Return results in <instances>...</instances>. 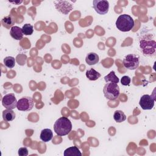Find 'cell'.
I'll list each match as a JSON object with an SVG mask.
<instances>
[{
  "mask_svg": "<svg viewBox=\"0 0 156 156\" xmlns=\"http://www.w3.org/2000/svg\"><path fill=\"white\" fill-rule=\"evenodd\" d=\"M54 130L57 135H66L72 130L71 122L66 117H60L55 122L54 124Z\"/></svg>",
  "mask_w": 156,
  "mask_h": 156,
  "instance_id": "cell-1",
  "label": "cell"
},
{
  "mask_svg": "<svg viewBox=\"0 0 156 156\" xmlns=\"http://www.w3.org/2000/svg\"><path fill=\"white\" fill-rule=\"evenodd\" d=\"M140 47L144 55H155L156 49V42L154 40H152L150 36H146L140 39Z\"/></svg>",
  "mask_w": 156,
  "mask_h": 156,
  "instance_id": "cell-2",
  "label": "cell"
},
{
  "mask_svg": "<svg viewBox=\"0 0 156 156\" xmlns=\"http://www.w3.org/2000/svg\"><path fill=\"white\" fill-rule=\"evenodd\" d=\"M117 29L121 32H129L131 30L135 25L133 19L127 14L121 15L116 21Z\"/></svg>",
  "mask_w": 156,
  "mask_h": 156,
  "instance_id": "cell-3",
  "label": "cell"
},
{
  "mask_svg": "<svg viewBox=\"0 0 156 156\" xmlns=\"http://www.w3.org/2000/svg\"><path fill=\"white\" fill-rule=\"evenodd\" d=\"M104 96L109 100H115L119 95V87L118 84L108 82L103 89Z\"/></svg>",
  "mask_w": 156,
  "mask_h": 156,
  "instance_id": "cell-4",
  "label": "cell"
},
{
  "mask_svg": "<svg viewBox=\"0 0 156 156\" xmlns=\"http://www.w3.org/2000/svg\"><path fill=\"white\" fill-rule=\"evenodd\" d=\"M122 63L126 68L130 70H134L139 66L140 57L137 55L130 54L125 56Z\"/></svg>",
  "mask_w": 156,
  "mask_h": 156,
  "instance_id": "cell-5",
  "label": "cell"
},
{
  "mask_svg": "<svg viewBox=\"0 0 156 156\" xmlns=\"http://www.w3.org/2000/svg\"><path fill=\"white\" fill-rule=\"evenodd\" d=\"M34 107V100L29 96H24L20 99L17 102L16 108L20 111H30Z\"/></svg>",
  "mask_w": 156,
  "mask_h": 156,
  "instance_id": "cell-6",
  "label": "cell"
},
{
  "mask_svg": "<svg viewBox=\"0 0 156 156\" xmlns=\"http://www.w3.org/2000/svg\"><path fill=\"white\" fill-rule=\"evenodd\" d=\"M17 101L13 93H8L2 99V104L7 109L13 110L17 106Z\"/></svg>",
  "mask_w": 156,
  "mask_h": 156,
  "instance_id": "cell-7",
  "label": "cell"
},
{
  "mask_svg": "<svg viewBox=\"0 0 156 156\" xmlns=\"http://www.w3.org/2000/svg\"><path fill=\"white\" fill-rule=\"evenodd\" d=\"M93 2L94 9L99 15H105L108 12V1L105 0H94Z\"/></svg>",
  "mask_w": 156,
  "mask_h": 156,
  "instance_id": "cell-8",
  "label": "cell"
},
{
  "mask_svg": "<svg viewBox=\"0 0 156 156\" xmlns=\"http://www.w3.org/2000/svg\"><path fill=\"white\" fill-rule=\"evenodd\" d=\"M54 3L56 9L64 15L68 14L73 9V5L67 1H54Z\"/></svg>",
  "mask_w": 156,
  "mask_h": 156,
  "instance_id": "cell-9",
  "label": "cell"
},
{
  "mask_svg": "<svg viewBox=\"0 0 156 156\" xmlns=\"http://www.w3.org/2000/svg\"><path fill=\"white\" fill-rule=\"evenodd\" d=\"M155 99L149 94L143 95L139 101V104L143 110H151L154 106Z\"/></svg>",
  "mask_w": 156,
  "mask_h": 156,
  "instance_id": "cell-10",
  "label": "cell"
},
{
  "mask_svg": "<svg viewBox=\"0 0 156 156\" xmlns=\"http://www.w3.org/2000/svg\"><path fill=\"white\" fill-rule=\"evenodd\" d=\"M10 36L16 40H21L23 37V32L21 28L18 26H13L10 30Z\"/></svg>",
  "mask_w": 156,
  "mask_h": 156,
  "instance_id": "cell-11",
  "label": "cell"
},
{
  "mask_svg": "<svg viewBox=\"0 0 156 156\" xmlns=\"http://www.w3.org/2000/svg\"><path fill=\"white\" fill-rule=\"evenodd\" d=\"M53 133L49 129H44L41 131L40 138L44 142H48L52 140Z\"/></svg>",
  "mask_w": 156,
  "mask_h": 156,
  "instance_id": "cell-12",
  "label": "cell"
},
{
  "mask_svg": "<svg viewBox=\"0 0 156 156\" xmlns=\"http://www.w3.org/2000/svg\"><path fill=\"white\" fill-rule=\"evenodd\" d=\"M99 55L94 52L88 53L85 58V62L88 65H94L99 62Z\"/></svg>",
  "mask_w": 156,
  "mask_h": 156,
  "instance_id": "cell-13",
  "label": "cell"
},
{
  "mask_svg": "<svg viewBox=\"0 0 156 156\" xmlns=\"http://www.w3.org/2000/svg\"><path fill=\"white\" fill-rule=\"evenodd\" d=\"M64 156H81L82 153L76 146H71L65 150Z\"/></svg>",
  "mask_w": 156,
  "mask_h": 156,
  "instance_id": "cell-14",
  "label": "cell"
},
{
  "mask_svg": "<svg viewBox=\"0 0 156 156\" xmlns=\"http://www.w3.org/2000/svg\"><path fill=\"white\" fill-rule=\"evenodd\" d=\"M3 120L6 122L13 121L15 118V113L12 110L6 109L2 112Z\"/></svg>",
  "mask_w": 156,
  "mask_h": 156,
  "instance_id": "cell-15",
  "label": "cell"
},
{
  "mask_svg": "<svg viewBox=\"0 0 156 156\" xmlns=\"http://www.w3.org/2000/svg\"><path fill=\"white\" fill-rule=\"evenodd\" d=\"M101 76V74L93 68H90L86 71V77L90 80H96Z\"/></svg>",
  "mask_w": 156,
  "mask_h": 156,
  "instance_id": "cell-16",
  "label": "cell"
},
{
  "mask_svg": "<svg viewBox=\"0 0 156 156\" xmlns=\"http://www.w3.org/2000/svg\"><path fill=\"white\" fill-rule=\"evenodd\" d=\"M1 23L4 27L7 29H10V27L12 28L15 22L14 19L11 16L9 15L4 17L1 20Z\"/></svg>",
  "mask_w": 156,
  "mask_h": 156,
  "instance_id": "cell-17",
  "label": "cell"
},
{
  "mask_svg": "<svg viewBox=\"0 0 156 156\" xmlns=\"http://www.w3.org/2000/svg\"><path fill=\"white\" fill-rule=\"evenodd\" d=\"M104 80L107 83L112 82L116 84H118V83L119 81V78L116 76L115 73L113 71H112L111 72H110V73H108L107 76H105L104 77Z\"/></svg>",
  "mask_w": 156,
  "mask_h": 156,
  "instance_id": "cell-18",
  "label": "cell"
},
{
  "mask_svg": "<svg viewBox=\"0 0 156 156\" xmlns=\"http://www.w3.org/2000/svg\"><path fill=\"white\" fill-rule=\"evenodd\" d=\"M114 120L116 122H122L126 119V116L121 110H116L113 114Z\"/></svg>",
  "mask_w": 156,
  "mask_h": 156,
  "instance_id": "cell-19",
  "label": "cell"
},
{
  "mask_svg": "<svg viewBox=\"0 0 156 156\" xmlns=\"http://www.w3.org/2000/svg\"><path fill=\"white\" fill-rule=\"evenodd\" d=\"M4 64L8 68H12L15 65V58L12 56H8L4 58Z\"/></svg>",
  "mask_w": 156,
  "mask_h": 156,
  "instance_id": "cell-20",
  "label": "cell"
},
{
  "mask_svg": "<svg viewBox=\"0 0 156 156\" xmlns=\"http://www.w3.org/2000/svg\"><path fill=\"white\" fill-rule=\"evenodd\" d=\"M23 32L26 35H30L34 32L33 26L30 24H25L22 27Z\"/></svg>",
  "mask_w": 156,
  "mask_h": 156,
  "instance_id": "cell-21",
  "label": "cell"
},
{
  "mask_svg": "<svg viewBox=\"0 0 156 156\" xmlns=\"http://www.w3.org/2000/svg\"><path fill=\"white\" fill-rule=\"evenodd\" d=\"M130 80H131V79H130V77H129L127 76H124L123 77H122V78L121 79V83L122 85L127 86L130 84Z\"/></svg>",
  "mask_w": 156,
  "mask_h": 156,
  "instance_id": "cell-22",
  "label": "cell"
},
{
  "mask_svg": "<svg viewBox=\"0 0 156 156\" xmlns=\"http://www.w3.org/2000/svg\"><path fill=\"white\" fill-rule=\"evenodd\" d=\"M28 150L26 147H20L18 149V155L20 156H27L28 155Z\"/></svg>",
  "mask_w": 156,
  "mask_h": 156,
  "instance_id": "cell-23",
  "label": "cell"
},
{
  "mask_svg": "<svg viewBox=\"0 0 156 156\" xmlns=\"http://www.w3.org/2000/svg\"><path fill=\"white\" fill-rule=\"evenodd\" d=\"M9 2L10 3H13V4H21L23 1H9Z\"/></svg>",
  "mask_w": 156,
  "mask_h": 156,
  "instance_id": "cell-24",
  "label": "cell"
}]
</instances>
